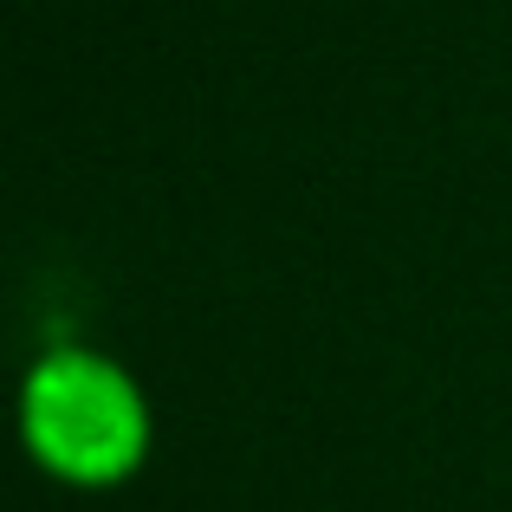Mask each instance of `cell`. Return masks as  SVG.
Returning <instances> with one entry per match:
<instances>
[{"label": "cell", "instance_id": "1", "mask_svg": "<svg viewBox=\"0 0 512 512\" xmlns=\"http://www.w3.org/2000/svg\"><path fill=\"white\" fill-rule=\"evenodd\" d=\"M20 435L46 474L72 480V487H117L143 467L150 415L117 363L91 357V350H59L26 376Z\"/></svg>", "mask_w": 512, "mask_h": 512}]
</instances>
